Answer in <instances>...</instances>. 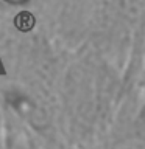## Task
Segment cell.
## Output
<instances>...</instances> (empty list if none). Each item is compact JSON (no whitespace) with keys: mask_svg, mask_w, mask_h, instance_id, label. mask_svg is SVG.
Wrapping results in <instances>:
<instances>
[{"mask_svg":"<svg viewBox=\"0 0 145 149\" xmlns=\"http://www.w3.org/2000/svg\"><path fill=\"white\" fill-rule=\"evenodd\" d=\"M103 149H145V107L120 113L108 130Z\"/></svg>","mask_w":145,"mask_h":149,"instance_id":"cell-1","label":"cell"},{"mask_svg":"<svg viewBox=\"0 0 145 149\" xmlns=\"http://www.w3.org/2000/svg\"><path fill=\"white\" fill-rule=\"evenodd\" d=\"M142 56H144V64H145V17L142 23Z\"/></svg>","mask_w":145,"mask_h":149,"instance_id":"cell-2","label":"cell"},{"mask_svg":"<svg viewBox=\"0 0 145 149\" xmlns=\"http://www.w3.org/2000/svg\"><path fill=\"white\" fill-rule=\"evenodd\" d=\"M3 2L8 5H23V3H28L30 0H3Z\"/></svg>","mask_w":145,"mask_h":149,"instance_id":"cell-3","label":"cell"},{"mask_svg":"<svg viewBox=\"0 0 145 149\" xmlns=\"http://www.w3.org/2000/svg\"><path fill=\"white\" fill-rule=\"evenodd\" d=\"M63 149H80V148H73V146H69V144H67V146L63 148Z\"/></svg>","mask_w":145,"mask_h":149,"instance_id":"cell-4","label":"cell"}]
</instances>
